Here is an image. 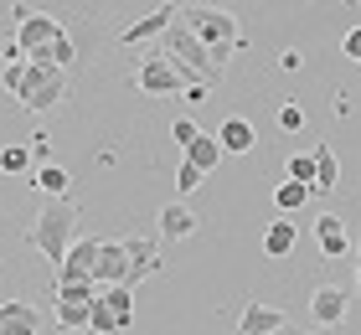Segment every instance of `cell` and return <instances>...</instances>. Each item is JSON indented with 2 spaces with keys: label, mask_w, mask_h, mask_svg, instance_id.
I'll use <instances>...</instances> for the list:
<instances>
[{
  "label": "cell",
  "mask_w": 361,
  "mask_h": 335,
  "mask_svg": "<svg viewBox=\"0 0 361 335\" xmlns=\"http://www.w3.org/2000/svg\"><path fill=\"white\" fill-rule=\"evenodd\" d=\"M135 83H140V93H155V98H176V93H186V78H180V67H176L171 57H160V47L140 62Z\"/></svg>",
  "instance_id": "cell-7"
},
{
  "label": "cell",
  "mask_w": 361,
  "mask_h": 335,
  "mask_svg": "<svg viewBox=\"0 0 361 335\" xmlns=\"http://www.w3.org/2000/svg\"><path fill=\"white\" fill-rule=\"evenodd\" d=\"M310 315H315L320 330H331V325H341L351 315V294L341 289V284H320V289L310 294Z\"/></svg>",
  "instance_id": "cell-10"
},
{
  "label": "cell",
  "mask_w": 361,
  "mask_h": 335,
  "mask_svg": "<svg viewBox=\"0 0 361 335\" xmlns=\"http://www.w3.org/2000/svg\"><path fill=\"white\" fill-rule=\"evenodd\" d=\"M16 104L31 109V114H52L68 104V73L52 62H26V78L16 88Z\"/></svg>",
  "instance_id": "cell-5"
},
{
  "label": "cell",
  "mask_w": 361,
  "mask_h": 335,
  "mask_svg": "<svg viewBox=\"0 0 361 335\" xmlns=\"http://www.w3.org/2000/svg\"><path fill=\"white\" fill-rule=\"evenodd\" d=\"M202 181H207V176L196 171V165H186V160H180V171H176V191H180V196H191L196 186H202Z\"/></svg>",
  "instance_id": "cell-27"
},
{
  "label": "cell",
  "mask_w": 361,
  "mask_h": 335,
  "mask_svg": "<svg viewBox=\"0 0 361 335\" xmlns=\"http://www.w3.org/2000/svg\"><path fill=\"white\" fill-rule=\"evenodd\" d=\"M26 243L37 248L47 263H57V268H62V258H68V253H73V243H78V201H73V196H68V201H47V207L31 217Z\"/></svg>",
  "instance_id": "cell-2"
},
{
  "label": "cell",
  "mask_w": 361,
  "mask_h": 335,
  "mask_svg": "<svg viewBox=\"0 0 361 335\" xmlns=\"http://www.w3.org/2000/svg\"><path fill=\"white\" fill-rule=\"evenodd\" d=\"M98 253H104V238H78L57 268V284H98Z\"/></svg>",
  "instance_id": "cell-8"
},
{
  "label": "cell",
  "mask_w": 361,
  "mask_h": 335,
  "mask_svg": "<svg viewBox=\"0 0 361 335\" xmlns=\"http://www.w3.org/2000/svg\"><path fill=\"white\" fill-rule=\"evenodd\" d=\"M180 26H186L191 37L202 42L222 67H227V57H233L238 47H243L238 16H233V11H222V6H186V11H180Z\"/></svg>",
  "instance_id": "cell-3"
},
{
  "label": "cell",
  "mask_w": 361,
  "mask_h": 335,
  "mask_svg": "<svg viewBox=\"0 0 361 335\" xmlns=\"http://www.w3.org/2000/svg\"><path fill=\"white\" fill-rule=\"evenodd\" d=\"M0 57H6V62H26V52H21V42H16V37L0 47Z\"/></svg>",
  "instance_id": "cell-33"
},
{
  "label": "cell",
  "mask_w": 361,
  "mask_h": 335,
  "mask_svg": "<svg viewBox=\"0 0 361 335\" xmlns=\"http://www.w3.org/2000/svg\"><path fill=\"white\" fill-rule=\"evenodd\" d=\"M310 196H315V191L300 186V181H279V186H274V207H279V217H294Z\"/></svg>",
  "instance_id": "cell-22"
},
{
  "label": "cell",
  "mask_w": 361,
  "mask_h": 335,
  "mask_svg": "<svg viewBox=\"0 0 361 335\" xmlns=\"http://www.w3.org/2000/svg\"><path fill=\"white\" fill-rule=\"evenodd\" d=\"M356 294H361V248H356Z\"/></svg>",
  "instance_id": "cell-34"
},
{
  "label": "cell",
  "mask_w": 361,
  "mask_h": 335,
  "mask_svg": "<svg viewBox=\"0 0 361 335\" xmlns=\"http://www.w3.org/2000/svg\"><path fill=\"white\" fill-rule=\"evenodd\" d=\"M341 52H346V57H351V62L361 67V21H356V26L346 31V37H341Z\"/></svg>",
  "instance_id": "cell-29"
},
{
  "label": "cell",
  "mask_w": 361,
  "mask_h": 335,
  "mask_svg": "<svg viewBox=\"0 0 361 335\" xmlns=\"http://www.w3.org/2000/svg\"><path fill=\"white\" fill-rule=\"evenodd\" d=\"M315 243H320L325 258H341L351 248V232H346V222H341L336 212H325V217H315Z\"/></svg>",
  "instance_id": "cell-17"
},
{
  "label": "cell",
  "mask_w": 361,
  "mask_h": 335,
  "mask_svg": "<svg viewBox=\"0 0 361 335\" xmlns=\"http://www.w3.org/2000/svg\"><path fill=\"white\" fill-rule=\"evenodd\" d=\"M31 165V145H6L0 150V176H21Z\"/></svg>",
  "instance_id": "cell-25"
},
{
  "label": "cell",
  "mask_w": 361,
  "mask_h": 335,
  "mask_svg": "<svg viewBox=\"0 0 361 335\" xmlns=\"http://www.w3.org/2000/svg\"><path fill=\"white\" fill-rule=\"evenodd\" d=\"M31 186H37V191H42L47 201H68V191H73V176L62 171V165H42Z\"/></svg>",
  "instance_id": "cell-19"
},
{
  "label": "cell",
  "mask_w": 361,
  "mask_h": 335,
  "mask_svg": "<svg viewBox=\"0 0 361 335\" xmlns=\"http://www.w3.org/2000/svg\"><path fill=\"white\" fill-rule=\"evenodd\" d=\"M129 289V253L124 238H104V253H98V289Z\"/></svg>",
  "instance_id": "cell-12"
},
{
  "label": "cell",
  "mask_w": 361,
  "mask_h": 335,
  "mask_svg": "<svg viewBox=\"0 0 361 335\" xmlns=\"http://www.w3.org/2000/svg\"><path fill=\"white\" fill-rule=\"evenodd\" d=\"M336 181H341L336 150H331V145H315V191H336Z\"/></svg>",
  "instance_id": "cell-23"
},
{
  "label": "cell",
  "mask_w": 361,
  "mask_h": 335,
  "mask_svg": "<svg viewBox=\"0 0 361 335\" xmlns=\"http://www.w3.org/2000/svg\"><path fill=\"white\" fill-rule=\"evenodd\" d=\"M176 6H155L150 16H140V21H129L124 26V47H145V42H166L171 37V26H176Z\"/></svg>",
  "instance_id": "cell-9"
},
{
  "label": "cell",
  "mask_w": 361,
  "mask_h": 335,
  "mask_svg": "<svg viewBox=\"0 0 361 335\" xmlns=\"http://www.w3.org/2000/svg\"><path fill=\"white\" fill-rule=\"evenodd\" d=\"M289 181H300V186H310L315 191V150H305V155H289Z\"/></svg>",
  "instance_id": "cell-24"
},
{
  "label": "cell",
  "mask_w": 361,
  "mask_h": 335,
  "mask_svg": "<svg viewBox=\"0 0 361 335\" xmlns=\"http://www.w3.org/2000/svg\"><path fill=\"white\" fill-rule=\"evenodd\" d=\"M155 222H160V238H171V243H186L191 232H196V212L186 207V201H166Z\"/></svg>",
  "instance_id": "cell-14"
},
{
  "label": "cell",
  "mask_w": 361,
  "mask_h": 335,
  "mask_svg": "<svg viewBox=\"0 0 361 335\" xmlns=\"http://www.w3.org/2000/svg\"><path fill=\"white\" fill-rule=\"evenodd\" d=\"M279 335H300V330H294V325H289V330H279Z\"/></svg>",
  "instance_id": "cell-35"
},
{
  "label": "cell",
  "mask_w": 361,
  "mask_h": 335,
  "mask_svg": "<svg viewBox=\"0 0 361 335\" xmlns=\"http://www.w3.org/2000/svg\"><path fill=\"white\" fill-rule=\"evenodd\" d=\"M160 57H171V62L180 67V78H186V83H202V88H222V73H227V67L212 57L207 47L196 42L186 26H180V21L171 26V37L160 42Z\"/></svg>",
  "instance_id": "cell-4"
},
{
  "label": "cell",
  "mask_w": 361,
  "mask_h": 335,
  "mask_svg": "<svg viewBox=\"0 0 361 335\" xmlns=\"http://www.w3.org/2000/svg\"><path fill=\"white\" fill-rule=\"evenodd\" d=\"M279 330H289V320L279 310H269V305H243V315H238V335H279Z\"/></svg>",
  "instance_id": "cell-13"
},
{
  "label": "cell",
  "mask_w": 361,
  "mask_h": 335,
  "mask_svg": "<svg viewBox=\"0 0 361 335\" xmlns=\"http://www.w3.org/2000/svg\"><path fill=\"white\" fill-rule=\"evenodd\" d=\"M217 145H222V155H253V145H258V129L248 124V119H222V129H217Z\"/></svg>",
  "instance_id": "cell-16"
},
{
  "label": "cell",
  "mask_w": 361,
  "mask_h": 335,
  "mask_svg": "<svg viewBox=\"0 0 361 335\" xmlns=\"http://www.w3.org/2000/svg\"><path fill=\"white\" fill-rule=\"evenodd\" d=\"M37 330H42V315L26 299H6L0 305V335H37Z\"/></svg>",
  "instance_id": "cell-15"
},
{
  "label": "cell",
  "mask_w": 361,
  "mask_h": 335,
  "mask_svg": "<svg viewBox=\"0 0 361 335\" xmlns=\"http://www.w3.org/2000/svg\"><path fill=\"white\" fill-rule=\"evenodd\" d=\"M16 42H21V52L26 62H52L68 73L73 57H78V47L68 37V26L57 21V16H42V11H31V6H16Z\"/></svg>",
  "instance_id": "cell-1"
},
{
  "label": "cell",
  "mask_w": 361,
  "mask_h": 335,
  "mask_svg": "<svg viewBox=\"0 0 361 335\" xmlns=\"http://www.w3.org/2000/svg\"><path fill=\"white\" fill-rule=\"evenodd\" d=\"M124 253H129V289L135 284H145V279H155L160 268V243L155 238H124Z\"/></svg>",
  "instance_id": "cell-11"
},
{
  "label": "cell",
  "mask_w": 361,
  "mask_h": 335,
  "mask_svg": "<svg viewBox=\"0 0 361 335\" xmlns=\"http://www.w3.org/2000/svg\"><path fill=\"white\" fill-rule=\"evenodd\" d=\"M98 299H104V305L114 310L119 330H129V325H135V289H124V284H119V289H98Z\"/></svg>",
  "instance_id": "cell-21"
},
{
  "label": "cell",
  "mask_w": 361,
  "mask_h": 335,
  "mask_svg": "<svg viewBox=\"0 0 361 335\" xmlns=\"http://www.w3.org/2000/svg\"><path fill=\"white\" fill-rule=\"evenodd\" d=\"M279 129H284V134H300V129H305V109H300V104H279Z\"/></svg>",
  "instance_id": "cell-26"
},
{
  "label": "cell",
  "mask_w": 361,
  "mask_h": 335,
  "mask_svg": "<svg viewBox=\"0 0 361 335\" xmlns=\"http://www.w3.org/2000/svg\"><path fill=\"white\" fill-rule=\"evenodd\" d=\"M31 160L52 165V140H47V134H31Z\"/></svg>",
  "instance_id": "cell-30"
},
{
  "label": "cell",
  "mask_w": 361,
  "mask_h": 335,
  "mask_svg": "<svg viewBox=\"0 0 361 335\" xmlns=\"http://www.w3.org/2000/svg\"><path fill=\"white\" fill-rule=\"evenodd\" d=\"M300 335H320V330H300Z\"/></svg>",
  "instance_id": "cell-36"
},
{
  "label": "cell",
  "mask_w": 361,
  "mask_h": 335,
  "mask_svg": "<svg viewBox=\"0 0 361 335\" xmlns=\"http://www.w3.org/2000/svg\"><path fill=\"white\" fill-rule=\"evenodd\" d=\"M171 140H176V145H180V150H191V145H196V140H202V129H196V124H191V119H176V124H171Z\"/></svg>",
  "instance_id": "cell-28"
},
{
  "label": "cell",
  "mask_w": 361,
  "mask_h": 335,
  "mask_svg": "<svg viewBox=\"0 0 361 335\" xmlns=\"http://www.w3.org/2000/svg\"><path fill=\"white\" fill-rule=\"evenodd\" d=\"M186 165H196L202 176L217 171V165H222V145H217V134H202V140H196V145L186 150Z\"/></svg>",
  "instance_id": "cell-20"
},
{
  "label": "cell",
  "mask_w": 361,
  "mask_h": 335,
  "mask_svg": "<svg viewBox=\"0 0 361 335\" xmlns=\"http://www.w3.org/2000/svg\"><path fill=\"white\" fill-rule=\"evenodd\" d=\"M279 67H284V73H300V67H305V52H300V47H289V52H279Z\"/></svg>",
  "instance_id": "cell-31"
},
{
  "label": "cell",
  "mask_w": 361,
  "mask_h": 335,
  "mask_svg": "<svg viewBox=\"0 0 361 335\" xmlns=\"http://www.w3.org/2000/svg\"><path fill=\"white\" fill-rule=\"evenodd\" d=\"M93 299H98V284H57V310H52L57 330H88Z\"/></svg>",
  "instance_id": "cell-6"
},
{
  "label": "cell",
  "mask_w": 361,
  "mask_h": 335,
  "mask_svg": "<svg viewBox=\"0 0 361 335\" xmlns=\"http://www.w3.org/2000/svg\"><path fill=\"white\" fill-rule=\"evenodd\" d=\"M294 248H300V227H294V217H279V222L264 227V253L269 258H289Z\"/></svg>",
  "instance_id": "cell-18"
},
{
  "label": "cell",
  "mask_w": 361,
  "mask_h": 335,
  "mask_svg": "<svg viewBox=\"0 0 361 335\" xmlns=\"http://www.w3.org/2000/svg\"><path fill=\"white\" fill-rule=\"evenodd\" d=\"M207 93L212 88H202V83H186V93H180V98H186V104H207Z\"/></svg>",
  "instance_id": "cell-32"
}]
</instances>
